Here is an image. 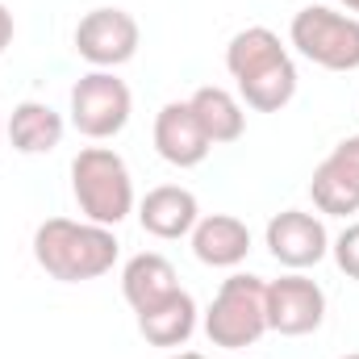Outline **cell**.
Returning a JSON list of instances; mask_svg holds the SVG:
<instances>
[{"mask_svg": "<svg viewBox=\"0 0 359 359\" xmlns=\"http://www.w3.org/2000/svg\"><path fill=\"white\" fill-rule=\"evenodd\" d=\"M226 72L238 84V100L255 113H280L297 96V63L268 25H247L230 38Z\"/></svg>", "mask_w": 359, "mask_h": 359, "instance_id": "6da1fadb", "label": "cell"}, {"mask_svg": "<svg viewBox=\"0 0 359 359\" xmlns=\"http://www.w3.org/2000/svg\"><path fill=\"white\" fill-rule=\"evenodd\" d=\"M34 259L59 284H84L117 264V234L96 222L50 217L34 230Z\"/></svg>", "mask_w": 359, "mask_h": 359, "instance_id": "7a4b0ae2", "label": "cell"}, {"mask_svg": "<svg viewBox=\"0 0 359 359\" xmlns=\"http://www.w3.org/2000/svg\"><path fill=\"white\" fill-rule=\"evenodd\" d=\"M72 196L84 213V222L96 226H121L134 213V180L117 151L109 147H84L72 159Z\"/></svg>", "mask_w": 359, "mask_h": 359, "instance_id": "3957f363", "label": "cell"}, {"mask_svg": "<svg viewBox=\"0 0 359 359\" xmlns=\"http://www.w3.org/2000/svg\"><path fill=\"white\" fill-rule=\"evenodd\" d=\"M205 334L213 347L226 351L255 347L268 334V280L251 271H234L230 280H222L217 297L205 309Z\"/></svg>", "mask_w": 359, "mask_h": 359, "instance_id": "277c9868", "label": "cell"}, {"mask_svg": "<svg viewBox=\"0 0 359 359\" xmlns=\"http://www.w3.org/2000/svg\"><path fill=\"white\" fill-rule=\"evenodd\" d=\"M288 42L322 72H359V17L351 13L305 4L301 13H292Z\"/></svg>", "mask_w": 359, "mask_h": 359, "instance_id": "5b68a950", "label": "cell"}, {"mask_svg": "<svg viewBox=\"0 0 359 359\" xmlns=\"http://www.w3.org/2000/svg\"><path fill=\"white\" fill-rule=\"evenodd\" d=\"M130 113H134V96L126 88V80H117L113 72H88L76 80L72 88V126L92 138V142H104L113 134H121L130 126Z\"/></svg>", "mask_w": 359, "mask_h": 359, "instance_id": "8992f818", "label": "cell"}, {"mask_svg": "<svg viewBox=\"0 0 359 359\" xmlns=\"http://www.w3.org/2000/svg\"><path fill=\"white\" fill-rule=\"evenodd\" d=\"M138 21L126 8H92L76 25V55L96 72H113L138 55Z\"/></svg>", "mask_w": 359, "mask_h": 359, "instance_id": "52a82bcc", "label": "cell"}, {"mask_svg": "<svg viewBox=\"0 0 359 359\" xmlns=\"http://www.w3.org/2000/svg\"><path fill=\"white\" fill-rule=\"evenodd\" d=\"M322 322H326V292L318 280L288 271L268 284V330L284 339H301L313 334Z\"/></svg>", "mask_w": 359, "mask_h": 359, "instance_id": "ba28073f", "label": "cell"}, {"mask_svg": "<svg viewBox=\"0 0 359 359\" xmlns=\"http://www.w3.org/2000/svg\"><path fill=\"white\" fill-rule=\"evenodd\" d=\"M264 243H268L271 259L292 271H305V268H313V264H322L326 251H330L326 222L313 217V213H305V209L276 213L268 222V230H264Z\"/></svg>", "mask_w": 359, "mask_h": 359, "instance_id": "9c48e42d", "label": "cell"}, {"mask_svg": "<svg viewBox=\"0 0 359 359\" xmlns=\"http://www.w3.org/2000/svg\"><path fill=\"white\" fill-rule=\"evenodd\" d=\"M309 196H313L318 213H326V217H351V213H359V134L343 138L313 168Z\"/></svg>", "mask_w": 359, "mask_h": 359, "instance_id": "30bf717a", "label": "cell"}, {"mask_svg": "<svg viewBox=\"0 0 359 359\" xmlns=\"http://www.w3.org/2000/svg\"><path fill=\"white\" fill-rule=\"evenodd\" d=\"M155 151L172 168H196L213 151V142L205 138V130H201V121H196L188 100H168L155 113Z\"/></svg>", "mask_w": 359, "mask_h": 359, "instance_id": "8fae6325", "label": "cell"}, {"mask_svg": "<svg viewBox=\"0 0 359 359\" xmlns=\"http://www.w3.org/2000/svg\"><path fill=\"white\" fill-rule=\"evenodd\" d=\"M192 255L205 268H238L251 255V230L234 213H209L192 226Z\"/></svg>", "mask_w": 359, "mask_h": 359, "instance_id": "7c38bea8", "label": "cell"}, {"mask_svg": "<svg viewBox=\"0 0 359 359\" xmlns=\"http://www.w3.org/2000/svg\"><path fill=\"white\" fill-rule=\"evenodd\" d=\"M138 222H142V230H147L151 238L172 243V238L192 234V226L201 222V205H196V196H192L188 188H180V184H159V188H151V192L138 201Z\"/></svg>", "mask_w": 359, "mask_h": 359, "instance_id": "4fadbf2b", "label": "cell"}, {"mask_svg": "<svg viewBox=\"0 0 359 359\" xmlns=\"http://www.w3.org/2000/svg\"><path fill=\"white\" fill-rule=\"evenodd\" d=\"M4 138L21 155H50L63 142V113L42 100H21L4 121Z\"/></svg>", "mask_w": 359, "mask_h": 359, "instance_id": "5bb4252c", "label": "cell"}, {"mask_svg": "<svg viewBox=\"0 0 359 359\" xmlns=\"http://www.w3.org/2000/svg\"><path fill=\"white\" fill-rule=\"evenodd\" d=\"M176 288H180L176 268H172V259H163L159 251H142V255H134V259L121 268V297L130 301L134 313L159 305V301L172 297Z\"/></svg>", "mask_w": 359, "mask_h": 359, "instance_id": "9a60e30c", "label": "cell"}, {"mask_svg": "<svg viewBox=\"0 0 359 359\" xmlns=\"http://www.w3.org/2000/svg\"><path fill=\"white\" fill-rule=\"evenodd\" d=\"M192 330H196V301L184 288H176L172 297H163L159 305L138 313V334L151 347H184L192 339Z\"/></svg>", "mask_w": 359, "mask_h": 359, "instance_id": "2e32d148", "label": "cell"}, {"mask_svg": "<svg viewBox=\"0 0 359 359\" xmlns=\"http://www.w3.org/2000/svg\"><path fill=\"white\" fill-rule=\"evenodd\" d=\"M188 104H192V113H196V121H201V130H205V138L213 147H226V142L243 138L247 113H243V100L234 92L217 88V84H205V88H196L188 96Z\"/></svg>", "mask_w": 359, "mask_h": 359, "instance_id": "e0dca14e", "label": "cell"}, {"mask_svg": "<svg viewBox=\"0 0 359 359\" xmlns=\"http://www.w3.org/2000/svg\"><path fill=\"white\" fill-rule=\"evenodd\" d=\"M334 264H339V271L347 276V280H359V222H351L339 238H334Z\"/></svg>", "mask_w": 359, "mask_h": 359, "instance_id": "ac0fdd59", "label": "cell"}, {"mask_svg": "<svg viewBox=\"0 0 359 359\" xmlns=\"http://www.w3.org/2000/svg\"><path fill=\"white\" fill-rule=\"evenodd\" d=\"M8 46H13V13L0 4V55H4Z\"/></svg>", "mask_w": 359, "mask_h": 359, "instance_id": "d6986e66", "label": "cell"}, {"mask_svg": "<svg viewBox=\"0 0 359 359\" xmlns=\"http://www.w3.org/2000/svg\"><path fill=\"white\" fill-rule=\"evenodd\" d=\"M168 359H205L201 351H176V355H168Z\"/></svg>", "mask_w": 359, "mask_h": 359, "instance_id": "ffe728a7", "label": "cell"}, {"mask_svg": "<svg viewBox=\"0 0 359 359\" xmlns=\"http://www.w3.org/2000/svg\"><path fill=\"white\" fill-rule=\"evenodd\" d=\"M339 4H343L347 13H355V17H359V0H339Z\"/></svg>", "mask_w": 359, "mask_h": 359, "instance_id": "44dd1931", "label": "cell"}, {"mask_svg": "<svg viewBox=\"0 0 359 359\" xmlns=\"http://www.w3.org/2000/svg\"><path fill=\"white\" fill-rule=\"evenodd\" d=\"M0 142H4V121H0Z\"/></svg>", "mask_w": 359, "mask_h": 359, "instance_id": "7402d4cb", "label": "cell"}, {"mask_svg": "<svg viewBox=\"0 0 359 359\" xmlns=\"http://www.w3.org/2000/svg\"><path fill=\"white\" fill-rule=\"evenodd\" d=\"M343 359H359V355H343Z\"/></svg>", "mask_w": 359, "mask_h": 359, "instance_id": "603a6c76", "label": "cell"}]
</instances>
